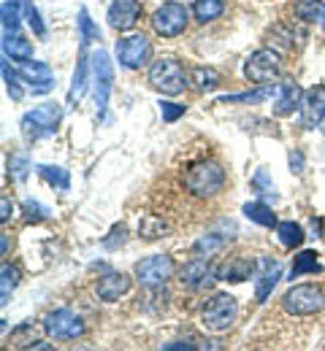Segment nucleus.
Wrapping results in <instances>:
<instances>
[{
	"label": "nucleus",
	"instance_id": "obj_1",
	"mask_svg": "<svg viewBox=\"0 0 325 351\" xmlns=\"http://www.w3.org/2000/svg\"><path fill=\"white\" fill-rule=\"evenodd\" d=\"M225 178L228 176H225V168L220 162L203 160V162L190 165V171L185 176V186L198 197H214L217 192H223Z\"/></svg>",
	"mask_w": 325,
	"mask_h": 351
},
{
	"label": "nucleus",
	"instance_id": "obj_2",
	"mask_svg": "<svg viewBox=\"0 0 325 351\" xmlns=\"http://www.w3.org/2000/svg\"><path fill=\"white\" fill-rule=\"evenodd\" d=\"M60 119H63V111H60V106H57V103L36 106V108H33V111H27V114L22 117V122H19V128H22V138H25L27 143H36V141H41V138H49V135H54V132H57Z\"/></svg>",
	"mask_w": 325,
	"mask_h": 351
},
{
	"label": "nucleus",
	"instance_id": "obj_3",
	"mask_svg": "<svg viewBox=\"0 0 325 351\" xmlns=\"http://www.w3.org/2000/svg\"><path fill=\"white\" fill-rule=\"evenodd\" d=\"M149 84L163 95H182L187 87V73L179 60L160 57L149 65Z\"/></svg>",
	"mask_w": 325,
	"mask_h": 351
},
{
	"label": "nucleus",
	"instance_id": "obj_4",
	"mask_svg": "<svg viewBox=\"0 0 325 351\" xmlns=\"http://www.w3.org/2000/svg\"><path fill=\"white\" fill-rule=\"evenodd\" d=\"M238 316V303L231 295H214L212 300H206V306L201 311V324L212 332H225L231 330L233 322Z\"/></svg>",
	"mask_w": 325,
	"mask_h": 351
},
{
	"label": "nucleus",
	"instance_id": "obj_5",
	"mask_svg": "<svg viewBox=\"0 0 325 351\" xmlns=\"http://www.w3.org/2000/svg\"><path fill=\"white\" fill-rule=\"evenodd\" d=\"M187 22H190V11H187L185 3H177V0H168L163 3L155 14H152V27L160 38H177L187 30Z\"/></svg>",
	"mask_w": 325,
	"mask_h": 351
},
{
	"label": "nucleus",
	"instance_id": "obj_6",
	"mask_svg": "<svg viewBox=\"0 0 325 351\" xmlns=\"http://www.w3.org/2000/svg\"><path fill=\"white\" fill-rule=\"evenodd\" d=\"M323 306H325L323 289L315 287V284H298V287L287 289L284 298H282V308L287 313H293V316H312V313L323 311Z\"/></svg>",
	"mask_w": 325,
	"mask_h": 351
},
{
	"label": "nucleus",
	"instance_id": "obj_7",
	"mask_svg": "<svg viewBox=\"0 0 325 351\" xmlns=\"http://www.w3.org/2000/svg\"><path fill=\"white\" fill-rule=\"evenodd\" d=\"M244 76L258 84V87H269L271 82H277L282 76V60L277 51L271 49H258L255 54H249L247 65H244Z\"/></svg>",
	"mask_w": 325,
	"mask_h": 351
},
{
	"label": "nucleus",
	"instance_id": "obj_8",
	"mask_svg": "<svg viewBox=\"0 0 325 351\" xmlns=\"http://www.w3.org/2000/svg\"><path fill=\"white\" fill-rule=\"evenodd\" d=\"M174 270H177V265H174L171 257H166V254L144 257L133 267V273H136V278L141 281V287H149V289H157L168 278H174Z\"/></svg>",
	"mask_w": 325,
	"mask_h": 351
},
{
	"label": "nucleus",
	"instance_id": "obj_9",
	"mask_svg": "<svg viewBox=\"0 0 325 351\" xmlns=\"http://www.w3.org/2000/svg\"><path fill=\"white\" fill-rule=\"evenodd\" d=\"M93 82H95V106L98 114L106 111L111 89H114V62L106 51H95L93 54Z\"/></svg>",
	"mask_w": 325,
	"mask_h": 351
},
{
	"label": "nucleus",
	"instance_id": "obj_10",
	"mask_svg": "<svg viewBox=\"0 0 325 351\" xmlns=\"http://www.w3.org/2000/svg\"><path fill=\"white\" fill-rule=\"evenodd\" d=\"M44 330L54 341H74V338L85 335V322L71 308H60V311H52L44 319Z\"/></svg>",
	"mask_w": 325,
	"mask_h": 351
},
{
	"label": "nucleus",
	"instance_id": "obj_11",
	"mask_svg": "<svg viewBox=\"0 0 325 351\" xmlns=\"http://www.w3.org/2000/svg\"><path fill=\"white\" fill-rule=\"evenodd\" d=\"M149 54H152V44L146 36H128V38L117 41V60L128 71H136L141 65H146Z\"/></svg>",
	"mask_w": 325,
	"mask_h": 351
},
{
	"label": "nucleus",
	"instance_id": "obj_12",
	"mask_svg": "<svg viewBox=\"0 0 325 351\" xmlns=\"http://www.w3.org/2000/svg\"><path fill=\"white\" fill-rule=\"evenodd\" d=\"M141 0H114L109 5V27L117 30V33H125V30H133L136 22L141 19Z\"/></svg>",
	"mask_w": 325,
	"mask_h": 351
},
{
	"label": "nucleus",
	"instance_id": "obj_13",
	"mask_svg": "<svg viewBox=\"0 0 325 351\" xmlns=\"http://www.w3.org/2000/svg\"><path fill=\"white\" fill-rule=\"evenodd\" d=\"M179 281L187 289H209L217 281V267H212L203 257H195L179 270Z\"/></svg>",
	"mask_w": 325,
	"mask_h": 351
},
{
	"label": "nucleus",
	"instance_id": "obj_14",
	"mask_svg": "<svg viewBox=\"0 0 325 351\" xmlns=\"http://www.w3.org/2000/svg\"><path fill=\"white\" fill-rule=\"evenodd\" d=\"M325 119V87H312L304 95L301 103V125L306 130L320 128V122Z\"/></svg>",
	"mask_w": 325,
	"mask_h": 351
},
{
	"label": "nucleus",
	"instance_id": "obj_15",
	"mask_svg": "<svg viewBox=\"0 0 325 351\" xmlns=\"http://www.w3.org/2000/svg\"><path fill=\"white\" fill-rule=\"evenodd\" d=\"M19 76L27 87L33 89V95H44L54 89V76L49 71V65L44 62H22L19 65Z\"/></svg>",
	"mask_w": 325,
	"mask_h": 351
},
{
	"label": "nucleus",
	"instance_id": "obj_16",
	"mask_svg": "<svg viewBox=\"0 0 325 351\" xmlns=\"http://www.w3.org/2000/svg\"><path fill=\"white\" fill-rule=\"evenodd\" d=\"M279 276H282V265L274 257H260L258 263V287H255V298L258 303H266L271 289L277 287Z\"/></svg>",
	"mask_w": 325,
	"mask_h": 351
},
{
	"label": "nucleus",
	"instance_id": "obj_17",
	"mask_svg": "<svg viewBox=\"0 0 325 351\" xmlns=\"http://www.w3.org/2000/svg\"><path fill=\"white\" fill-rule=\"evenodd\" d=\"M128 289H131V278L117 270H106V276H100V281L95 287V292L103 303H117Z\"/></svg>",
	"mask_w": 325,
	"mask_h": 351
},
{
	"label": "nucleus",
	"instance_id": "obj_18",
	"mask_svg": "<svg viewBox=\"0 0 325 351\" xmlns=\"http://www.w3.org/2000/svg\"><path fill=\"white\" fill-rule=\"evenodd\" d=\"M304 95H306V92L298 87L293 79L282 82L279 89H277V100H274V114H277V117H290L293 111H298V108H301Z\"/></svg>",
	"mask_w": 325,
	"mask_h": 351
},
{
	"label": "nucleus",
	"instance_id": "obj_19",
	"mask_svg": "<svg viewBox=\"0 0 325 351\" xmlns=\"http://www.w3.org/2000/svg\"><path fill=\"white\" fill-rule=\"evenodd\" d=\"M252 273H255V260H252V257H244V254L231 257L228 263H223L217 267V278H220V281H231V284L247 281Z\"/></svg>",
	"mask_w": 325,
	"mask_h": 351
},
{
	"label": "nucleus",
	"instance_id": "obj_20",
	"mask_svg": "<svg viewBox=\"0 0 325 351\" xmlns=\"http://www.w3.org/2000/svg\"><path fill=\"white\" fill-rule=\"evenodd\" d=\"M3 51L14 62H30L33 60V44L22 38L19 33H3Z\"/></svg>",
	"mask_w": 325,
	"mask_h": 351
},
{
	"label": "nucleus",
	"instance_id": "obj_21",
	"mask_svg": "<svg viewBox=\"0 0 325 351\" xmlns=\"http://www.w3.org/2000/svg\"><path fill=\"white\" fill-rule=\"evenodd\" d=\"M87 71H90V62H87V44H82V51H79V62H76V73H74V84H71V92H68V103L76 106L87 89Z\"/></svg>",
	"mask_w": 325,
	"mask_h": 351
},
{
	"label": "nucleus",
	"instance_id": "obj_22",
	"mask_svg": "<svg viewBox=\"0 0 325 351\" xmlns=\"http://www.w3.org/2000/svg\"><path fill=\"white\" fill-rule=\"evenodd\" d=\"M225 11V0H192V16L198 22H214Z\"/></svg>",
	"mask_w": 325,
	"mask_h": 351
},
{
	"label": "nucleus",
	"instance_id": "obj_23",
	"mask_svg": "<svg viewBox=\"0 0 325 351\" xmlns=\"http://www.w3.org/2000/svg\"><path fill=\"white\" fill-rule=\"evenodd\" d=\"M277 235L284 249H298L304 243V238H306L304 235V227L295 224V221H277Z\"/></svg>",
	"mask_w": 325,
	"mask_h": 351
},
{
	"label": "nucleus",
	"instance_id": "obj_24",
	"mask_svg": "<svg viewBox=\"0 0 325 351\" xmlns=\"http://www.w3.org/2000/svg\"><path fill=\"white\" fill-rule=\"evenodd\" d=\"M295 16L301 22H325V3L323 0H298L295 3Z\"/></svg>",
	"mask_w": 325,
	"mask_h": 351
},
{
	"label": "nucleus",
	"instance_id": "obj_25",
	"mask_svg": "<svg viewBox=\"0 0 325 351\" xmlns=\"http://www.w3.org/2000/svg\"><path fill=\"white\" fill-rule=\"evenodd\" d=\"M244 217H247L249 221H255V224H260V227H277L274 211H271L266 203H260V200L247 203V206H244Z\"/></svg>",
	"mask_w": 325,
	"mask_h": 351
},
{
	"label": "nucleus",
	"instance_id": "obj_26",
	"mask_svg": "<svg viewBox=\"0 0 325 351\" xmlns=\"http://www.w3.org/2000/svg\"><path fill=\"white\" fill-rule=\"evenodd\" d=\"M223 235H217V232H209V235H203L201 241H195V246H192V252H195V257H203V260H209V257H214V254H220L223 252Z\"/></svg>",
	"mask_w": 325,
	"mask_h": 351
},
{
	"label": "nucleus",
	"instance_id": "obj_27",
	"mask_svg": "<svg viewBox=\"0 0 325 351\" xmlns=\"http://www.w3.org/2000/svg\"><path fill=\"white\" fill-rule=\"evenodd\" d=\"M16 284H19V267L3 263V267H0V303L3 306L8 303V298H11V292H14Z\"/></svg>",
	"mask_w": 325,
	"mask_h": 351
},
{
	"label": "nucleus",
	"instance_id": "obj_28",
	"mask_svg": "<svg viewBox=\"0 0 325 351\" xmlns=\"http://www.w3.org/2000/svg\"><path fill=\"white\" fill-rule=\"evenodd\" d=\"M19 14H25V3H19V0H5L3 3V33H16L19 30Z\"/></svg>",
	"mask_w": 325,
	"mask_h": 351
},
{
	"label": "nucleus",
	"instance_id": "obj_29",
	"mask_svg": "<svg viewBox=\"0 0 325 351\" xmlns=\"http://www.w3.org/2000/svg\"><path fill=\"white\" fill-rule=\"evenodd\" d=\"M36 171H38V176H41L44 181H49L52 186H57V189H63V192L71 186V176H68L65 168H57V165H38Z\"/></svg>",
	"mask_w": 325,
	"mask_h": 351
},
{
	"label": "nucleus",
	"instance_id": "obj_30",
	"mask_svg": "<svg viewBox=\"0 0 325 351\" xmlns=\"http://www.w3.org/2000/svg\"><path fill=\"white\" fill-rule=\"evenodd\" d=\"M304 273H320V263H317V252H301L295 257V263L290 267V278H298Z\"/></svg>",
	"mask_w": 325,
	"mask_h": 351
},
{
	"label": "nucleus",
	"instance_id": "obj_31",
	"mask_svg": "<svg viewBox=\"0 0 325 351\" xmlns=\"http://www.w3.org/2000/svg\"><path fill=\"white\" fill-rule=\"evenodd\" d=\"M192 84L198 89H212L220 84V73L214 71V68H203V65H198V68H192Z\"/></svg>",
	"mask_w": 325,
	"mask_h": 351
},
{
	"label": "nucleus",
	"instance_id": "obj_32",
	"mask_svg": "<svg viewBox=\"0 0 325 351\" xmlns=\"http://www.w3.org/2000/svg\"><path fill=\"white\" fill-rule=\"evenodd\" d=\"M3 79H5V87H8L11 100H22V97H25V89H22V76H19V71L8 68V62H5V60H3Z\"/></svg>",
	"mask_w": 325,
	"mask_h": 351
},
{
	"label": "nucleus",
	"instance_id": "obj_33",
	"mask_svg": "<svg viewBox=\"0 0 325 351\" xmlns=\"http://www.w3.org/2000/svg\"><path fill=\"white\" fill-rule=\"evenodd\" d=\"M252 189H255V192H258L263 200H271V203L277 200V192H274V181L269 178V173H266L263 168H260L258 173L252 176Z\"/></svg>",
	"mask_w": 325,
	"mask_h": 351
},
{
	"label": "nucleus",
	"instance_id": "obj_34",
	"mask_svg": "<svg viewBox=\"0 0 325 351\" xmlns=\"http://www.w3.org/2000/svg\"><path fill=\"white\" fill-rule=\"evenodd\" d=\"M269 38L277 46H282V49H293V38H301V41H304L306 36H304V33H295L290 25H277V27L269 33Z\"/></svg>",
	"mask_w": 325,
	"mask_h": 351
},
{
	"label": "nucleus",
	"instance_id": "obj_35",
	"mask_svg": "<svg viewBox=\"0 0 325 351\" xmlns=\"http://www.w3.org/2000/svg\"><path fill=\"white\" fill-rule=\"evenodd\" d=\"M79 30H82V44H90V41H100V30L98 25H93L87 8L79 11Z\"/></svg>",
	"mask_w": 325,
	"mask_h": 351
},
{
	"label": "nucleus",
	"instance_id": "obj_36",
	"mask_svg": "<svg viewBox=\"0 0 325 351\" xmlns=\"http://www.w3.org/2000/svg\"><path fill=\"white\" fill-rule=\"evenodd\" d=\"M8 168H11V173H14V178H16V181H25V178H27V173H30V160H27V154H25V152L11 154Z\"/></svg>",
	"mask_w": 325,
	"mask_h": 351
},
{
	"label": "nucleus",
	"instance_id": "obj_37",
	"mask_svg": "<svg viewBox=\"0 0 325 351\" xmlns=\"http://www.w3.org/2000/svg\"><path fill=\"white\" fill-rule=\"evenodd\" d=\"M25 19H27V25L33 27V33H36L38 38H44V36H47V25L41 22V14H38V8H36L30 0L25 3Z\"/></svg>",
	"mask_w": 325,
	"mask_h": 351
},
{
	"label": "nucleus",
	"instance_id": "obj_38",
	"mask_svg": "<svg viewBox=\"0 0 325 351\" xmlns=\"http://www.w3.org/2000/svg\"><path fill=\"white\" fill-rule=\"evenodd\" d=\"M22 211H25V219L33 221V224H38V221H44L49 217V208L41 206L38 200H25L22 203Z\"/></svg>",
	"mask_w": 325,
	"mask_h": 351
},
{
	"label": "nucleus",
	"instance_id": "obj_39",
	"mask_svg": "<svg viewBox=\"0 0 325 351\" xmlns=\"http://www.w3.org/2000/svg\"><path fill=\"white\" fill-rule=\"evenodd\" d=\"M269 95H271L269 89H260L252 95H225V97H220V103H263Z\"/></svg>",
	"mask_w": 325,
	"mask_h": 351
},
{
	"label": "nucleus",
	"instance_id": "obj_40",
	"mask_svg": "<svg viewBox=\"0 0 325 351\" xmlns=\"http://www.w3.org/2000/svg\"><path fill=\"white\" fill-rule=\"evenodd\" d=\"M166 232V221L163 219H155V217H146L141 221V235L144 238H160Z\"/></svg>",
	"mask_w": 325,
	"mask_h": 351
},
{
	"label": "nucleus",
	"instance_id": "obj_41",
	"mask_svg": "<svg viewBox=\"0 0 325 351\" xmlns=\"http://www.w3.org/2000/svg\"><path fill=\"white\" fill-rule=\"evenodd\" d=\"M160 114H163V122H177L179 117H185V106L179 103H160Z\"/></svg>",
	"mask_w": 325,
	"mask_h": 351
},
{
	"label": "nucleus",
	"instance_id": "obj_42",
	"mask_svg": "<svg viewBox=\"0 0 325 351\" xmlns=\"http://www.w3.org/2000/svg\"><path fill=\"white\" fill-rule=\"evenodd\" d=\"M27 335H33V338H36V327H33V324H22L19 330H14V332H11V343H14V346H19V349H22V346H27V341H25Z\"/></svg>",
	"mask_w": 325,
	"mask_h": 351
},
{
	"label": "nucleus",
	"instance_id": "obj_43",
	"mask_svg": "<svg viewBox=\"0 0 325 351\" xmlns=\"http://www.w3.org/2000/svg\"><path fill=\"white\" fill-rule=\"evenodd\" d=\"M290 171L293 173H304V152H298V149L290 152Z\"/></svg>",
	"mask_w": 325,
	"mask_h": 351
},
{
	"label": "nucleus",
	"instance_id": "obj_44",
	"mask_svg": "<svg viewBox=\"0 0 325 351\" xmlns=\"http://www.w3.org/2000/svg\"><path fill=\"white\" fill-rule=\"evenodd\" d=\"M0 211H3V214H0V221L5 224V221L11 219V211H14V208H11V203H8V197H3V200H0Z\"/></svg>",
	"mask_w": 325,
	"mask_h": 351
},
{
	"label": "nucleus",
	"instance_id": "obj_45",
	"mask_svg": "<svg viewBox=\"0 0 325 351\" xmlns=\"http://www.w3.org/2000/svg\"><path fill=\"white\" fill-rule=\"evenodd\" d=\"M163 349H195L192 343H185V341H177V343H166Z\"/></svg>",
	"mask_w": 325,
	"mask_h": 351
},
{
	"label": "nucleus",
	"instance_id": "obj_46",
	"mask_svg": "<svg viewBox=\"0 0 325 351\" xmlns=\"http://www.w3.org/2000/svg\"><path fill=\"white\" fill-rule=\"evenodd\" d=\"M320 130H323V135H325V119L320 122Z\"/></svg>",
	"mask_w": 325,
	"mask_h": 351
},
{
	"label": "nucleus",
	"instance_id": "obj_47",
	"mask_svg": "<svg viewBox=\"0 0 325 351\" xmlns=\"http://www.w3.org/2000/svg\"><path fill=\"white\" fill-rule=\"evenodd\" d=\"M19 3H27V0H19Z\"/></svg>",
	"mask_w": 325,
	"mask_h": 351
}]
</instances>
